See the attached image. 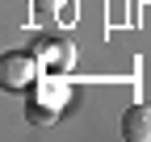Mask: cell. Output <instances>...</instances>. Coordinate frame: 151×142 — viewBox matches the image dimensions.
<instances>
[{
	"mask_svg": "<svg viewBox=\"0 0 151 142\" xmlns=\"http://www.w3.org/2000/svg\"><path fill=\"white\" fill-rule=\"evenodd\" d=\"M71 100V84L63 80V71H55V75H46L42 71V84L29 92L25 100V121L29 126H50V121H59V113L67 109Z\"/></svg>",
	"mask_w": 151,
	"mask_h": 142,
	"instance_id": "obj_1",
	"label": "cell"
},
{
	"mask_svg": "<svg viewBox=\"0 0 151 142\" xmlns=\"http://www.w3.org/2000/svg\"><path fill=\"white\" fill-rule=\"evenodd\" d=\"M38 75H42V63H38V55L9 50V55L0 59V84L9 88V92H21V88L38 84Z\"/></svg>",
	"mask_w": 151,
	"mask_h": 142,
	"instance_id": "obj_2",
	"label": "cell"
},
{
	"mask_svg": "<svg viewBox=\"0 0 151 142\" xmlns=\"http://www.w3.org/2000/svg\"><path fill=\"white\" fill-rule=\"evenodd\" d=\"M34 55H38V63H42V71H63V75H67V71L76 67V42L50 33V38H38Z\"/></svg>",
	"mask_w": 151,
	"mask_h": 142,
	"instance_id": "obj_3",
	"label": "cell"
},
{
	"mask_svg": "<svg viewBox=\"0 0 151 142\" xmlns=\"http://www.w3.org/2000/svg\"><path fill=\"white\" fill-rule=\"evenodd\" d=\"M122 138L126 142H151V104H130L122 113Z\"/></svg>",
	"mask_w": 151,
	"mask_h": 142,
	"instance_id": "obj_4",
	"label": "cell"
},
{
	"mask_svg": "<svg viewBox=\"0 0 151 142\" xmlns=\"http://www.w3.org/2000/svg\"><path fill=\"white\" fill-rule=\"evenodd\" d=\"M29 4H34V13H38V17H50V21H63V25H67V21H76V17H71V13H76L71 0H29Z\"/></svg>",
	"mask_w": 151,
	"mask_h": 142,
	"instance_id": "obj_5",
	"label": "cell"
}]
</instances>
